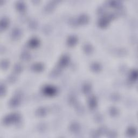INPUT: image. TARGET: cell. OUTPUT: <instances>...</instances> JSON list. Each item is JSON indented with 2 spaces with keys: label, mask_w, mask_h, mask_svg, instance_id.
<instances>
[{
  "label": "cell",
  "mask_w": 138,
  "mask_h": 138,
  "mask_svg": "<svg viewBox=\"0 0 138 138\" xmlns=\"http://www.w3.org/2000/svg\"><path fill=\"white\" fill-rule=\"evenodd\" d=\"M20 119V116L17 113H14L6 116L4 119V123L8 125L12 123H16Z\"/></svg>",
  "instance_id": "cell-1"
},
{
  "label": "cell",
  "mask_w": 138,
  "mask_h": 138,
  "mask_svg": "<svg viewBox=\"0 0 138 138\" xmlns=\"http://www.w3.org/2000/svg\"><path fill=\"white\" fill-rule=\"evenodd\" d=\"M43 92L45 94L49 96H54L57 93V90L55 87L51 86H47L43 88Z\"/></svg>",
  "instance_id": "cell-2"
},
{
  "label": "cell",
  "mask_w": 138,
  "mask_h": 138,
  "mask_svg": "<svg viewBox=\"0 0 138 138\" xmlns=\"http://www.w3.org/2000/svg\"><path fill=\"white\" fill-rule=\"evenodd\" d=\"M22 35V31L20 29L18 28H15L12 29L11 31V36L12 38L18 39Z\"/></svg>",
  "instance_id": "cell-3"
},
{
  "label": "cell",
  "mask_w": 138,
  "mask_h": 138,
  "mask_svg": "<svg viewBox=\"0 0 138 138\" xmlns=\"http://www.w3.org/2000/svg\"><path fill=\"white\" fill-rule=\"evenodd\" d=\"M39 41L38 39L37 38H32L30 41H29L28 44L29 45V47H30L32 48H34L37 47V46L39 45Z\"/></svg>",
  "instance_id": "cell-4"
},
{
  "label": "cell",
  "mask_w": 138,
  "mask_h": 138,
  "mask_svg": "<svg viewBox=\"0 0 138 138\" xmlns=\"http://www.w3.org/2000/svg\"><path fill=\"white\" fill-rule=\"evenodd\" d=\"M69 58L68 56L65 55L62 57L59 62V64L60 65L61 67H65L69 63Z\"/></svg>",
  "instance_id": "cell-5"
},
{
  "label": "cell",
  "mask_w": 138,
  "mask_h": 138,
  "mask_svg": "<svg viewBox=\"0 0 138 138\" xmlns=\"http://www.w3.org/2000/svg\"><path fill=\"white\" fill-rule=\"evenodd\" d=\"M88 17L85 14H83L80 15L79 17V18L78 19V22L80 24H85L88 21Z\"/></svg>",
  "instance_id": "cell-6"
},
{
  "label": "cell",
  "mask_w": 138,
  "mask_h": 138,
  "mask_svg": "<svg viewBox=\"0 0 138 138\" xmlns=\"http://www.w3.org/2000/svg\"><path fill=\"white\" fill-rule=\"evenodd\" d=\"M77 38L74 36H70L68 39V44L70 46H73L77 42Z\"/></svg>",
  "instance_id": "cell-7"
},
{
  "label": "cell",
  "mask_w": 138,
  "mask_h": 138,
  "mask_svg": "<svg viewBox=\"0 0 138 138\" xmlns=\"http://www.w3.org/2000/svg\"><path fill=\"white\" fill-rule=\"evenodd\" d=\"M16 7L18 10L20 11H23L25 10L26 6L25 3L22 1H18L16 3Z\"/></svg>",
  "instance_id": "cell-8"
},
{
  "label": "cell",
  "mask_w": 138,
  "mask_h": 138,
  "mask_svg": "<svg viewBox=\"0 0 138 138\" xmlns=\"http://www.w3.org/2000/svg\"><path fill=\"white\" fill-rule=\"evenodd\" d=\"M97 100L96 98L94 96H92L90 99L89 101H88V104H89L90 107L92 109H93L97 106Z\"/></svg>",
  "instance_id": "cell-9"
},
{
  "label": "cell",
  "mask_w": 138,
  "mask_h": 138,
  "mask_svg": "<svg viewBox=\"0 0 138 138\" xmlns=\"http://www.w3.org/2000/svg\"><path fill=\"white\" fill-rule=\"evenodd\" d=\"M32 68L34 71L36 72H40L43 70L44 66L42 64L37 63L34 64L33 65H32Z\"/></svg>",
  "instance_id": "cell-10"
},
{
  "label": "cell",
  "mask_w": 138,
  "mask_h": 138,
  "mask_svg": "<svg viewBox=\"0 0 138 138\" xmlns=\"http://www.w3.org/2000/svg\"><path fill=\"white\" fill-rule=\"evenodd\" d=\"M19 102H20V101H19V99H18V98H12L10 101L9 103V105L10 106L12 107H15L16 106H17L19 104Z\"/></svg>",
  "instance_id": "cell-11"
},
{
  "label": "cell",
  "mask_w": 138,
  "mask_h": 138,
  "mask_svg": "<svg viewBox=\"0 0 138 138\" xmlns=\"http://www.w3.org/2000/svg\"><path fill=\"white\" fill-rule=\"evenodd\" d=\"M36 115L39 117H43L45 116L47 114V110L44 107H41L39 108L36 111Z\"/></svg>",
  "instance_id": "cell-12"
},
{
  "label": "cell",
  "mask_w": 138,
  "mask_h": 138,
  "mask_svg": "<svg viewBox=\"0 0 138 138\" xmlns=\"http://www.w3.org/2000/svg\"><path fill=\"white\" fill-rule=\"evenodd\" d=\"M55 5H56V3H55V2H54V1L50 2L48 3L47 5L45 6V10L46 11H48V12L51 11L52 10L54 9Z\"/></svg>",
  "instance_id": "cell-13"
},
{
  "label": "cell",
  "mask_w": 138,
  "mask_h": 138,
  "mask_svg": "<svg viewBox=\"0 0 138 138\" xmlns=\"http://www.w3.org/2000/svg\"><path fill=\"white\" fill-rule=\"evenodd\" d=\"M91 70L93 71L94 72H98L101 70V65L99 63H93L91 65Z\"/></svg>",
  "instance_id": "cell-14"
},
{
  "label": "cell",
  "mask_w": 138,
  "mask_h": 138,
  "mask_svg": "<svg viewBox=\"0 0 138 138\" xmlns=\"http://www.w3.org/2000/svg\"><path fill=\"white\" fill-rule=\"evenodd\" d=\"M8 24H9L8 19L5 17L1 19V30L5 29L6 27H8Z\"/></svg>",
  "instance_id": "cell-15"
},
{
  "label": "cell",
  "mask_w": 138,
  "mask_h": 138,
  "mask_svg": "<svg viewBox=\"0 0 138 138\" xmlns=\"http://www.w3.org/2000/svg\"><path fill=\"white\" fill-rule=\"evenodd\" d=\"M108 3H109V5L110 6H113V7H116L118 9L122 7V4H121V3L120 1H112L108 2Z\"/></svg>",
  "instance_id": "cell-16"
},
{
  "label": "cell",
  "mask_w": 138,
  "mask_h": 138,
  "mask_svg": "<svg viewBox=\"0 0 138 138\" xmlns=\"http://www.w3.org/2000/svg\"><path fill=\"white\" fill-rule=\"evenodd\" d=\"M20 57L23 61H28L31 58V56L28 52H24L21 54Z\"/></svg>",
  "instance_id": "cell-17"
},
{
  "label": "cell",
  "mask_w": 138,
  "mask_h": 138,
  "mask_svg": "<svg viewBox=\"0 0 138 138\" xmlns=\"http://www.w3.org/2000/svg\"><path fill=\"white\" fill-rule=\"evenodd\" d=\"M84 51L86 52V54H91L93 51V47L92 45L89 44H86L83 47Z\"/></svg>",
  "instance_id": "cell-18"
},
{
  "label": "cell",
  "mask_w": 138,
  "mask_h": 138,
  "mask_svg": "<svg viewBox=\"0 0 138 138\" xmlns=\"http://www.w3.org/2000/svg\"><path fill=\"white\" fill-rule=\"evenodd\" d=\"M79 129H80V126L78 124L76 123H74L71 125L70 130L72 131V132H77L79 130Z\"/></svg>",
  "instance_id": "cell-19"
},
{
  "label": "cell",
  "mask_w": 138,
  "mask_h": 138,
  "mask_svg": "<svg viewBox=\"0 0 138 138\" xmlns=\"http://www.w3.org/2000/svg\"><path fill=\"white\" fill-rule=\"evenodd\" d=\"M127 133L129 136H131V137L134 136L137 133V130L134 127H131L128 129Z\"/></svg>",
  "instance_id": "cell-20"
},
{
  "label": "cell",
  "mask_w": 138,
  "mask_h": 138,
  "mask_svg": "<svg viewBox=\"0 0 138 138\" xmlns=\"http://www.w3.org/2000/svg\"><path fill=\"white\" fill-rule=\"evenodd\" d=\"M91 90V86L89 84H85L83 87V91L85 93H89Z\"/></svg>",
  "instance_id": "cell-21"
},
{
  "label": "cell",
  "mask_w": 138,
  "mask_h": 138,
  "mask_svg": "<svg viewBox=\"0 0 138 138\" xmlns=\"http://www.w3.org/2000/svg\"><path fill=\"white\" fill-rule=\"evenodd\" d=\"M14 69L15 72H16V73H20V72L22 71L23 67L21 64L17 63L15 65Z\"/></svg>",
  "instance_id": "cell-22"
},
{
  "label": "cell",
  "mask_w": 138,
  "mask_h": 138,
  "mask_svg": "<svg viewBox=\"0 0 138 138\" xmlns=\"http://www.w3.org/2000/svg\"><path fill=\"white\" fill-rule=\"evenodd\" d=\"M119 111H118L117 108L113 107H111L110 110V113L112 116H116L118 115Z\"/></svg>",
  "instance_id": "cell-23"
},
{
  "label": "cell",
  "mask_w": 138,
  "mask_h": 138,
  "mask_svg": "<svg viewBox=\"0 0 138 138\" xmlns=\"http://www.w3.org/2000/svg\"><path fill=\"white\" fill-rule=\"evenodd\" d=\"M9 62L7 60H3L1 62V68L3 69H7L9 67Z\"/></svg>",
  "instance_id": "cell-24"
},
{
  "label": "cell",
  "mask_w": 138,
  "mask_h": 138,
  "mask_svg": "<svg viewBox=\"0 0 138 138\" xmlns=\"http://www.w3.org/2000/svg\"><path fill=\"white\" fill-rule=\"evenodd\" d=\"M29 27H30V29H32V30H34L36 29V28L37 27V23L35 20H32L30 22V24H29Z\"/></svg>",
  "instance_id": "cell-25"
},
{
  "label": "cell",
  "mask_w": 138,
  "mask_h": 138,
  "mask_svg": "<svg viewBox=\"0 0 138 138\" xmlns=\"http://www.w3.org/2000/svg\"><path fill=\"white\" fill-rule=\"evenodd\" d=\"M137 75H138L137 71L136 70H134L132 72H131L130 78L131 79V80L135 81L137 79Z\"/></svg>",
  "instance_id": "cell-26"
},
{
  "label": "cell",
  "mask_w": 138,
  "mask_h": 138,
  "mask_svg": "<svg viewBox=\"0 0 138 138\" xmlns=\"http://www.w3.org/2000/svg\"><path fill=\"white\" fill-rule=\"evenodd\" d=\"M16 80V77L14 75H10L8 78V80L10 83H14Z\"/></svg>",
  "instance_id": "cell-27"
},
{
  "label": "cell",
  "mask_w": 138,
  "mask_h": 138,
  "mask_svg": "<svg viewBox=\"0 0 138 138\" xmlns=\"http://www.w3.org/2000/svg\"><path fill=\"white\" fill-rule=\"evenodd\" d=\"M120 96L117 94H113L112 96V99L113 101H118L119 99Z\"/></svg>",
  "instance_id": "cell-28"
},
{
  "label": "cell",
  "mask_w": 138,
  "mask_h": 138,
  "mask_svg": "<svg viewBox=\"0 0 138 138\" xmlns=\"http://www.w3.org/2000/svg\"><path fill=\"white\" fill-rule=\"evenodd\" d=\"M5 92V87L4 85L1 84V96H3V94H4Z\"/></svg>",
  "instance_id": "cell-29"
},
{
  "label": "cell",
  "mask_w": 138,
  "mask_h": 138,
  "mask_svg": "<svg viewBox=\"0 0 138 138\" xmlns=\"http://www.w3.org/2000/svg\"><path fill=\"white\" fill-rule=\"evenodd\" d=\"M60 71H61L59 70V69H55V70H54L53 71V72H52V74L55 75H57L59 73H60Z\"/></svg>",
  "instance_id": "cell-30"
}]
</instances>
